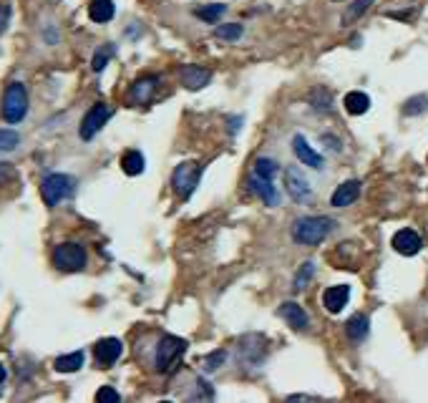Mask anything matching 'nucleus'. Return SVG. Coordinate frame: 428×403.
<instances>
[{"label": "nucleus", "instance_id": "obj_31", "mask_svg": "<svg viewBox=\"0 0 428 403\" xmlns=\"http://www.w3.org/2000/svg\"><path fill=\"white\" fill-rule=\"evenodd\" d=\"M224 361H227V353H224V350H214L207 358V370H217Z\"/></svg>", "mask_w": 428, "mask_h": 403}, {"label": "nucleus", "instance_id": "obj_7", "mask_svg": "<svg viewBox=\"0 0 428 403\" xmlns=\"http://www.w3.org/2000/svg\"><path fill=\"white\" fill-rule=\"evenodd\" d=\"M109 116H111V109L106 104H93L86 111V116H83V121H81V139L83 141H89V139H93L101 129H104V124L109 121Z\"/></svg>", "mask_w": 428, "mask_h": 403}, {"label": "nucleus", "instance_id": "obj_14", "mask_svg": "<svg viewBox=\"0 0 428 403\" xmlns=\"http://www.w3.org/2000/svg\"><path fill=\"white\" fill-rule=\"evenodd\" d=\"M249 189H252L267 207H277V204H280V195H277V189L272 187V181L269 179H262V177L252 174V177H249Z\"/></svg>", "mask_w": 428, "mask_h": 403}, {"label": "nucleus", "instance_id": "obj_33", "mask_svg": "<svg viewBox=\"0 0 428 403\" xmlns=\"http://www.w3.org/2000/svg\"><path fill=\"white\" fill-rule=\"evenodd\" d=\"M8 23H10V6H8V3H0V35L8 30Z\"/></svg>", "mask_w": 428, "mask_h": 403}, {"label": "nucleus", "instance_id": "obj_27", "mask_svg": "<svg viewBox=\"0 0 428 403\" xmlns=\"http://www.w3.org/2000/svg\"><path fill=\"white\" fill-rule=\"evenodd\" d=\"M428 109V96H413L408 98V104L403 106V114H408V116H416V114H421Z\"/></svg>", "mask_w": 428, "mask_h": 403}, {"label": "nucleus", "instance_id": "obj_6", "mask_svg": "<svg viewBox=\"0 0 428 403\" xmlns=\"http://www.w3.org/2000/svg\"><path fill=\"white\" fill-rule=\"evenodd\" d=\"M184 348H187V343L181 341V338H177V335H164L159 341V346H157V368L159 370L172 368L174 363H177V358L184 353Z\"/></svg>", "mask_w": 428, "mask_h": 403}, {"label": "nucleus", "instance_id": "obj_11", "mask_svg": "<svg viewBox=\"0 0 428 403\" xmlns=\"http://www.w3.org/2000/svg\"><path fill=\"white\" fill-rule=\"evenodd\" d=\"M212 81V73L202 66H181L179 69V84L189 91H199Z\"/></svg>", "mask_w": 428, "mask_h": 403}, {"label": "nucleus", "instance_id": "obj_12", "mask_svg": "<svg viewBox=\"0 0 428 403\" xmlns=\"http://www.w3.org/2000/svg\"><path fill=\"white\" fill-rule=\"evenodd\" d=\"M348 298H350V285H332L323 292V305L328 313L335 315L348 305Z\"/></svg>", "mask_w": 428, "mask_h": 403}, {"label": "nucleus", "instance_id": "obj_32", "mask_svg": "<svg viewBox=\"0 0 428 403\" xmlns=\"http://www.w3.org/2000/svg\"><path fill=\"white\" fill-rule=\"evenodd\" d=\"M96 401H98V403H101V401H114V403H118V401H121V396H118V393H116L114 388H111V386H104V388H101V391L96 393Z\"/></svg>", "mask_w": 428, "mask_h": 403}, {"label": "nucleus", "instance_id": "obj_15", "mask_svg": "<svg viewBox=\"0 0 428 403\" xmlns=\"http://www.w3.org/2000/svg\"><path fill=\"white\" fill-rule=\"evenodd\" d=\"M277 313H280V318H283L287 325L295 328V330H305V328H307V323H310V320H307V313H305V310L297 305V303H283Z\"/></svg>", "mask_w": 428, "mask_h": 403}, {"label": "nucleus", "instance_id": "obj_8", "mask_svg": "<svg viewBox=\"0 0 428 403\" xmlns=\"http://www.w3.org/2000/svg\"><path fill=\"white\" fill-rule=\"evenodd\" d=\"M285 181H287V195L297 202V204H307L312 202V189L307 184V179L303 177V172L297 167H290L285 172Z\"/></svg>", "mask_w": 428, "mask_h": 403}, {"label": "nucleus", "instance_id": "obj_19", "mask_svg": "<svg viewBox=\"0 0 428 403\" xmlns=\"http://www.w3.org/2000/svg\"><path fill=\"white\" fill-rule=\"evenodd\" d=\"M116 13L114 0H91L89 3V18L93 23H109Z\"/></svg>", "mask_w": 428, "mask_h": 403}, {"label": "nucleus", "instance_id": "obj_18", "mask_svg": "<svg viewBox=\"0 0 428 403\" xmlns=\"http://www.w3.org/2000/svg\"><path fill=\"white\" fill-rule=\"evenodd\" d=\"M343 106H346V111L350 114V116H363V114L371 109V98H368V93H363V91H350V93L343 98Z\"/></svg>", "mask_w": 428, "mask_h": 403}, {"label": "nucleus", "instance_id": "obj_20", "mask_svg": "<svg viewBox=\"0 0 428 403\" xmlns=\"http://www.w3.org/2000/svg\"><path fill=\"white\" fill-rule=\"evenodd\" d=\"M368 330H371V323H368L366 315H353V318L346 323L348 338H350V341H355V343L366 341V338H368Z\"/></svg>", "mask_w": 428, "mask_h": 403}, {"label": "nucleus", "instance_id": "obj_35", "mask_svg": "<svg viewBox=\"0 0 428 403\" xmlns=\"http://www.w3.org/2000/svg\"><path fill=\"white\" fill-rule=\"evenodd\" d=\"M8 378V370H6V366H3V363H0V383L6 381Z\"/></svg>", "mask_w": 428, "mask_h": 403}, {"label": "nucleus", "instance_id": "obj_9", "mask_svg": "<svg viewBox=\"0 0 428 403\" xmlns=\"http://www.w3.org/2000/svg\"><path fill=\"white\" fill-rule=\"evenodd\" d=\"M121 353H124V346H121V341L118 338H104V341H98L96 346H93V358H96L98 366H114V363L121 358Z\"/></svg>", "mask_w": 428, "mask_h": 403}, {"label": "nucleus", "instance_id": "obj_24", "mask_svg": "<svg viewBox=\"0 0 428 403\" xmlns=\"http://www.w3.org/2000/svg\"><path fill=\"white\" fill-rule=\"evenodd\" d=\"M224 10H227L224 6H202V8H197V10H194V15H197V18H202L204 23H217L222 15H224Z\"/></svg>", "mask_w": 428, "mask_h": 403}, {"label": "nucleus", "instance_id": "obj_1", "mask_svg": "<svg viewBox=\"0 0 428 403\" xmlns=\"http://www.w3.org/2000/svg\"><path fill=\"white\" fill-rule=\"evenodd\" d=\"M335 230V222L330 217H300L292 227V237H295L297 244H305V247H312V244H320L325 237Z\"/></svg>", "mask_w": 428, "mask_h": 403}, {"label": "nucleus", "instance_id": "obj_10", "mask_svg": "<svg viewBox=\"0 0 428 403\" xmlns=\"http://www.w3.org/2000/svg\"><path fill=\"white\" fill-rule=\"evenodd\" d=\"M421 247H423V240L416 230H401L393 235V250L398 252V255L413 258V255L421 252Z\"/></svg>", "mask_w": 428, "mask_h": 403}, {"label": "nucleus", "instance_id": "obj_2", "mask_svg": "<svg viewBox=\"0 0 428 403\" xmlns=\"http://www.w3.org/2000/svg\"><path fill=\"white\" fill-rule=\"evenodd\" d=\"M73 192H76V179H73L71 174H48V177L41 181V197L48 207L61 204V202L69 199Z\"/></svg>", "mask_w": 428, "mask_h": 403}, {"label": "nucleus", "instance_id": "obj_13", "mask_svg": "<svg viewBox=\"0 0 428 403\" xmlns=\"http://www.w3.org/2000/svg\"><path fill=\"white\" fill-rule=\"evenodd\" d=\"M292 149H295V156L303 161L305 167L323 169V156H320V154L315 152V149H312L307 141H305V136H300V134H297L295 139H292Z\"/></svg>", "mask_w": 428, "mask_h": 403}, {"label": "nucleus", "instance_id": "obj_3", "mask_svg": "<svg viewBox=\"0 0 428 403\" xmlns=\"http://www.w3.org/2000/svg\"><path fill=\"white\" fill-rule=\"evenodd\" d=\"M0 114L6 118L8 124H18L23 121L28 114V91L23 84H10L3 93V106H0Z\"/></svg>", "mask_w": 428, "mask_h": 403}, {"label": "nucleus", "instance_id": "obj_22", "mask_svg": "<svg viewBox=\"0 0 428 403\" xmlns=\"http://www.w3.org/2000/svg\"><path fill=\"white\" fill-rule=\"evenodd\" d=\"M144 154L141 152H126L124 156H121V169H124V174H129V177H139V174L144 172Z\"/></svg>", "mask_w": 428, "mask_h": 403}, {"label": "nucleus", "instance_id": "obj_30", "mask_svg": "<svg viewBox=\"0 0 428 403\" xmlns=\"http://www.w3.org/2000/svg\"><path fill=\"white\" fill-rule=\"evenodd\" d=\"M111 56H114V48H111V46H104L101 51H96V56H93V63H91V66H93V71H104Z\"/></svg>", "mask_w": 428, "mask_h": 403}, {"label": "nucleus", "instance_id": "obj_4", "mask_svg": "<svg viewBox=\"0 0 428 403\" xmlns=\"http://www.w3.org/2000/svg\"><path fill=\"white\" fill-rule=\"evenodd\" d=\"M51 260L61 272H81L86 267V250L78 242H63L53 250Z\"/></svg>", "mask_w": 428, "mask_h": 403}, {"label": "nucleus", "instance_id": "obj_28", "mask_svg": "<svg viewBox=\"0 0 428 403\" xmlns=\"http://www.w3.org/2000/svg\"><path fill=\"white\" fill-rule=\"evenodd\" d=\"M371 6H373V0H353L350 8L346 10V21H355V18H360Z\"/></svg>", "mask_w": 428, "mask_h": 403}, {"label": "nucleus", "instance_id": "obj_17", "mask_svg": "<svg viewBox=\"0 0 428 403\" xmlns=\"http://www.w3.org/2000/svg\"><path fill=\"white\" fill-rule=\"evenodd\" d=\"M157 76H146V78H139L136 84L132 86L129 91V98H132L134 104H149V98L154 96V91H157Z\"/></svg>", "mask_w": 428, "mask_h": 403}, {"label": "nucleus", "instance_id": "obj_26", "mask_svg": "<svg viewBox=\"0 0 428 403\" xmlns=\"http://www.w3.org/2000/svg\"><path fill=\"white\" fill-rule=\"evenodd\" d=\"M21 144V136L13 129H0V152H13Z\"/></svg>", "mask_w": 428, "mask_h": 403}, {"label": "nucleus", "instance_id": "obj_25", "mask_svg": "<svg viewBox=\"0 0 428 403\" xmlns=\"http://www.w3.org/2000/svg\"><path fill=\"white\" fill-rule=\"evenodd\" d=\"M214 35H217L220 41H237L242 35V26L240 23H224V26H220V28L214 30Z\"/></svg>", "mask_w": 428, "mask_h": 403}, {"label": "nucleus", "instance_id": "obj_34", "mask_svg": "<svg viewBox=\"0 0 428 403\" xmlns=\"http://www.w3.org/2000/svg\"><path fill=\"white\" fill-rule=\"evenodd\" d=\"M13 167H8V164H3V161H0V184H6L8 179H13Z\"/></svg>", "mask_w": 428, "mask_h": 403}, {"label": "nucleus", "instance_id": "obj_29", "mask_svg": "<svg viewBox=\"0 0 428 403\" xmlns=\"http://www.w3.org/2000/svg\"><path fill=\"white\" fill-rule=\"evenodd\" d=\"M312 275H315V262H303V267H300V272H297L295 278V290H305V283L307 280H312Z\"/></svg>", "mask_w": 428, "mask_h": 403}, {"label": "nucleus", "instance_id": "obj_5", "mask_svg": "<svg viewBox=\"0 0 428 403\" xmlns=\"http://www.w3.org/2000/svg\"><path fill=\"white\" fill-rule=\"evenodd\" d=\"M199 177H202V164H197V161H184V164H179V167L174 169L172 187L179 195V199H189V195L199 184Z\"/></svg>", "mask_w": 428, "mask_h": 403}, {"label": "nucleus", "instance_id": "obj_23", "mask_svg": "<svg viewBox=\"0 0 428 403\" xmlns=\"http://www.w3.org/2000/svg\"><path fill=\"white\" fill-rule=\"evenodd\" d=\"M277 172H280V167H277L275 159H267V156H260V159L255 161V174L257 177H262V179H275Z\"/></svg>", "mask_w": 428, "mask_h": 403}, {"label": "nucleus", "instance_id": "obj_21", "mask_svg": "<svg viewBox=\"0 0 428 403\" xmlns=\"http://www.w3.org/2000/svg\"><path fill=\"white\" fill-rule=\"evenodd\" d=\"M81 366H83V350L61 355V358H55V363H53V368L58 370V373H76Z\"/></svg>", "mask_w": 428, "mask_h": 403}, {"label": "nucleus", "instance_id": "obj_16", "mask_svg": "<svg viewBox=\"0 0 428 403\" xmlns=\"http://www.w3.org/2000/svg\"><path fill=\"white\" fill-rule=\"evenodd\" d=\"M358 197H360V181L358 179H348V181H343L338 189H335V195H332L330 204L332 207H348V204H353Z\"/></svg>", "mask_w": 428, "mask_h": 403}]
</instances>
